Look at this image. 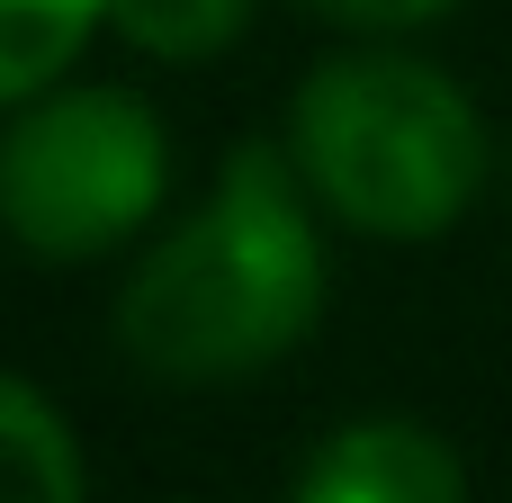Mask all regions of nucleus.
Returning <instances> with one entry per match:
<instances>
[{
	"instance_id": "nucleus-1",
	"label": "nucleus",
	"mask_w": 512,
	"mask_h": 503,
	"mask_svg": "<svg viewBox=\"0 0 512 503\" xmlns=\"http://www.w3.org/2000/svg\"><path fill=\"white\" fill-rule=\"evenodd\" d=\"M288 144L243 135L207 198L162 225L117 288V351L171 387H234L324 315V225Z\"/></svg>"
},
{
	"instance_id": "nucleus-5",
	"label": "nucleus",
	"mask_w": 512,
	"mask_h": 503,
	"mask_svg": "<svg viewBox=\"0 0 512 503\" xmlns=\"http://www.w3.org/2000/svg\"><path fill=\"white\" fill-rule=\"evenodd\" d=\"M0 503H90L72 423L9 369H0Z\"/></svg>"
},
{
	"instance_id": "nucleus-8",
	"label": "nucleus",
	"mask_w": 512,
	"mask_h": 503,
	"mask_svg": "<svg viewBox=\"0 0 512 503\" xmlns=\"http://www.w3.org/2000/svg\"><path fill=\"white\" fill-rule=\"evenodd\" d=\"M315 18H342V27H369V36H405V27H432L450 18L459 0H306Z\"/></svg>"
},
{
	"instance_id": "nucleus-6",
	"label": "nucleus",
	"mask_w": 512,
	"mask_h": 503,
	"mask_svg": "<svg viewBox=\"0 0 512 503\" xmlns=\"http://www.w3.org/2000/svg\"><path fill=\"white\" fill-rule=\"evenodd\" d=\"M99 27H108V0H0V117L54 90Z\"/></svg>"
},
{
	"instance_id": "nucleus-4",
	"label": "nucleus",
	"mask_w": 512,
	"mask_h": 503,
	"mask_svg": "<svg viewBox=\"0 0 512 503\" xmlns=\"http://www.w3.org/2000/svg\"><path fill=\"white\" fill-rule=\"evenodd\" d=\"M288 503H468V468H459V450L432 423L360 414L297 468Z\"/></svg>"
},
{
	"instance_id": "nucleus-3",
	"label": "nucleus",
	"mask_w": 512,
	"mask_h": 503,
	"mask_svg": "<svg viewBox=\"0 0 512 503\" xmlns=\"http://www.w3.org/2000/svg\"><path fill=\"white\" fill-rule=\"evenodd\" d=\"M171 198V135L117 81H54L0 126V234L36 261L126 252Z\"/></svg>"
},
{
	"instance_id": "nucleus-2",
	"label": "nucleus",
	"mask_w": 512,
	"mask_h": 503,
	"mask_svg": "<svg viewBox=\"0 0 512 503\" xmlns=\"http://www.w3.org/2000/svg\"><path fill=\"white\" fill-rule=\"evenodd\" d=\"M288 153L315 207L369 243H441L495 180L477 99L396 45L324 54L288 99Z\"/></svg>"
},
{
	"instance_id": "nucleus-7",
	"label": "nucleus",
	"mask_w": 512,
	"mask_h": 503,
	"mask_svg": "<svg viewBox=\"0 0 512 503\" xmlns=\"http://www.w3.org/2000/svg\"><path fill=\"white\" fill-rule=\"evenodd\" d=\"M252 27V0H108V36L144 63H207Z\"/></svg>"
}]
</instances>
